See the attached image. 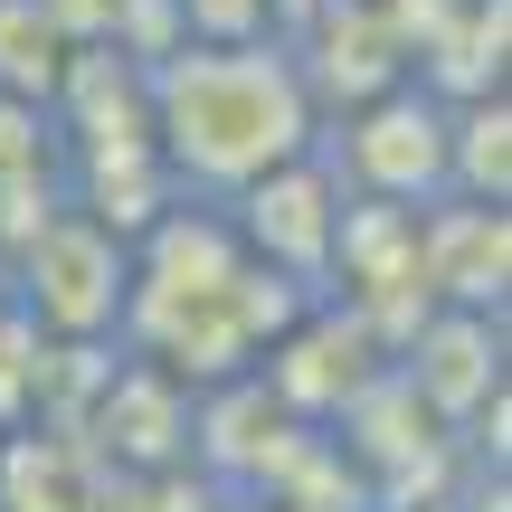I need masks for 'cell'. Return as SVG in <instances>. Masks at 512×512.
I'll use <instances>...</instances> for the list:
<instances>
[{
    "instance_id": "12",
    "label": "cell",
    "mask_w": 512,
    "mask_h": 512,
    "mask_svg": "<svg viewBox=\"0 0 512 512\" xmlns=\"http://www.w3.org/2000/svg\"><path fill=\"white\" fill-rule=\"evenodd\" d=\"M67 57L76 48L57 38V19L38 10V0H0V95H10V105H38V114H48Z\"/></svg>"
},
{
    "instance_id": "8",
    "label": "cell",
    "mask_w": 512,
    "mask_h": 512,
    "mask_svg": "<svg viewBox=\"0 0 512 512\" xmlns=\"http://www.w3.org/2000/svg\"><path fill=\"white\" fill-rule=\"evenodd\" d=\"M76 437H86V456L124 465V475H171V465H190V389L162 361H143V351H114Z\"/></svg>"
},
{
    "instance_id": "11",
    "label": "cell",
    "mask_w": 512,
    "mask_h": 512,
    "mask_svg": "<svg viewBox=\"0 0 512 512\" xmlns=\"http://www.w3.org/2000/svg\"><path fill=\"white\" fill-rule=\"evenodd\" d=\"M446 190L512 209V95H456L446 105Z\"/></svg>"
},
{
    "instance_id": "13",
    "label": "cell",
    "mask_w": 512,
    "mask_h": 512,
    "mask_svg": "<svg viewBox=\"0 0 512 512\" xmlns=\"http://www.w3.org/2000/svg\"><path fill=\"white\" fill-rule=\"evenodd\" d=\"M171 10H181L190 48H256V38H275L266 0H171Z\"/></svg>"
},
{
    "instance_id": "1",
    "label": "cell",
    "mask_w": 512,
    "mask_h": 512,
    "mask_svg": "<svg viewBox=\"0 0 512 512\" xmlns=\"http://www.w3.org/2000/svg\"><path fill=\"white\" fill-rule=\"evenodd\" d=\"M313 294L266 275L256 256L238 247L219 200H181L133 238V294H124V332L114 342L162 361L181 389H209V380H238L256 370V351L304 313Z\"/></svg>"
},
{
    "instance_id": "10",
    "label": "cell",
    "mask_w": 512,
    "mask_h": 512,
    "mask_svg": "<svg viewBox=\"0 0 512 512\" xmlns=\"http://www.w3.org/2000/svg\"><path fill=\"white\" fill-rule=\"evenodd\" d=\"M0 512H86V437L0 427Z\"/></svg>"
},
{
    "instance_id": "6",
    "label": "cell",
    "mask_w": 512,
    "mask_h": 512,
    "mask_svg": "<svg viewBox=\"0 0 512 512\" xmlns=\"http://www.w3.org/2000/svg\"><path fill=\"white\" fill-rule=\"evenodd\" d=\"M380 370H389L380 332H370L342 294H313V304L256 351V380H266V399L285 408L294 427H332L370 380H380Z\"/></svg>"
},
{
    "instance_id": "16",
    "label": "cell",
    "mask_w": 512,
    "mask_h": 512,
    "mask_svg": "<svg viewBox=\"0 0 512 512\" xmlns=\"http://www.w3.org/2000/svg\"><path fill=\"white\" fill-rule=\"evenodd\" d=\"M219 512H266V503H256V494H228V503H219Z\"/></svg>"
},
{
    "instance_id": "3",
    "label": "cell",
    "mask_w": 512,
    "mask_h": 512,
    "mask_svg": "<svg viewBox=\"0 0 512 512\" xmlns=\"http://www.w3.org/2000/svg\"><path fill=\"white\" fill-rule=\"evenodd\" d=\"M0 285L48 342H114L124 332V294H133V247L67 200L29 247L0 256Z\"/></svg>"
},
{
    "instance_id": "14",
    "label": "cell",
    "mask_w": 512,
    "mask_h": 512,
    "mask_svg": "<svg viewBox=\"0 0 512 512\" xmlns=\"http://www.w3.org/2000/svg\"><path fill=\"white\" fill-rule=\"evenodd\" d=\"M266 10H275V38H294V29H304L313 10H323V0H266Z\"/></svg>"
},
{
    "instance_id": "7",
    "label": "cell",
    "mask_w": 512,
    "mask_h": 512,
    "mask_svg": "<svg viewBox=\"0 0 512 512\" xmlns=\"http://www.w3.org/2000/svg\"><path fill=\"white\" fill-rule=\"evenodd\" d=\"M503 351H512L503 313H475V304H427L418 323H408V342L389 351V370H399V380H408V399H418L427 418L456 437V427H465V418H475V408L503 389Z\"/></svg>"
},
{
    "instance_id": "17",
    "label": "cell",
    "mask_w": 512,
    "mask_h": 512,
    "mask_svg": "<svg viewBox=\"0 0 512 512\" xmlns=\"http://www.w3.org/2000/svg\"><path fill=\"white\" fill-rule=\"evenodd\" d=\"M0 323H10V285H0Z\"/></svg>"
},
{
    "instance_id": "15",
    "label": "cell",
    "mask_w": 512,
    "mask_h": 512,
    "mask_svg": "<svg viewBox=\"0 0 512 512\" xmlns=\"http://www.w3.org/2000/svg\"><path fill=\"white\" fill-rule=\"evenodd\" d=\"M399 512H456V494H437V503H399Z\"/></svg>"
},
{
    "instance_id": "9",
    "label": "cell",
    "mask_w": 512,
    "mask_h": 512,
    "mask_svg": "<svg viewBox=\"0 0 512 512\" xmlns=\"http://www.w3.org/2000/svg\"><path fill=\"white\" fill-rule=\"evenodd\" d=\"M418 285L427 304H475L503 313L512 304V209L494 200H427L418 209Z\"/></svg>"
},
{
    "instance_id": "4",
    "label": "cell",
    "mask_w": 512,
    "mask_h": 512,
    "mask_svg": "<svg viewBox=\"0 0 512 512\" xmlns=\"http://www.w3.org/2000/svg\"><path fill=\"white\" fill-rule=\"evenodd\" d=\"M323 162L342 171L351 200H399V209L446 200V95L399 76V86L323 114Z\"/></svg>"
},
{
    "instance_id": "2",
    "label": "cell",
    "mask_w": 512,
    "mask_h": 512,
    "mask_svg": "<svg viewBox=\"0 0 512 512\" xmlns=\"http://www.w3.org/2000/svg\"><path fill=\"white\" fill-rule=\"evenodd\" d=\"M313 143H323V105H313L285 38H256V48H171L152 67V152L181 181V200H228L256 171L294 162Z\"/></svg>"
},
{
    "instance_id": "5",
    "label": "cell",
    "mask_w": 512,
    "mask_h": 512,
    "mask_svg": "<svg viewBox=\"0 0 512 512\" xmlns=\"http://www.w3.org/2000/svg\"><path fill=\"white\" fill-rule=\"evenodd\" d=\"M342 171L323 162V143L313 152H294V162H275V171H256L247 190H228V228H238V247L256 256L266 275H285V285H304V294H323V275H332V228H342Z\"/></svg>"
}]
</instances>
